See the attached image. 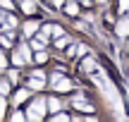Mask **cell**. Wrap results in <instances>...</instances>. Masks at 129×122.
Here are the masks:
<instances>
[{"mask_svg": "<svg viewBox=\"0 0 129 122\" xmlns=\"http://www.w3.org/2000/svg\"><path fill=\"white\" fill-rule=\"evenodd\" d=\"M81 72H84V74H88V77L98 84L101 94L108 98V103H110L112 110H115V117H124V110H122V98H120V94H117L115 84H112V81L108 79V74L101 70V65H98L93 57H86V60H84V65H81Z\"/></svg>", "mask_w": 129, "mask_h": 122, "instance_id": "obj_1", "label": "cell"}, {"mask_svg": "<svg viewBox=\"0 0 129 122\" xmlns=\"http://www.w3.org/2000/svg\"><path fill=\"white\" fill-rule=\"evenodd\" d=\"M46 108H48V103H46L43 98L34 101L31 108H29V113H26V117H29V120H41V117H43V113H46Z\"/></svg>", "mask_w": 129, "mask_h": 122, "instance_id": "obj_2", "label": "cell"}, {"mask_svg": "<svg viewBox=\"0 0 129 122\" xmlns=\"http://www.w3.org/2000/svg\"><path fill=\"white\" fill-rule=\"evenodd\" d=\"M53 86H55V91H69L72 89V81L62 79L60 74H53Z\"/></svg>", "mask_w": 129, "mask_h": 122, "instance_id": "obj_3", "label": "cell"}, {"mask_svg": "<svg viewBox=\"0 0 129 122\" xmlns=\"http://www.w3.org/2000/svg\"><path fill=\"white\" fill-rule=\"evenodd\" d=\"M72 105H74L77 110H84V113H91V110H93V105L88 103V101H84V98H74Z\"/></svg>", "mask_w": 129, "mask_h": 122, "instance_id": "obj_4", "label": "cell"}, {"mask_svg": "<svg viewBox=\"0 0 129 122\" xmlns=\"http://www.w3.org/2000/svg\"><path fill=\"white\" fill-rule=\"evenodd\" d=\"M115 31H117V36H122V38L129 36V19H122V22H117V29H115Z\"/></svg>", "mask_w": 129, "mask_h": 122, "instance_id": "obj_5", "label": "cell"}, {"mask_svg": "<svg viewBox=\"0 0 129 122\" xmlns=\"http://www.w3.org/2000/svg\"><path fill=\"white\" fill-rule=\"evenodd\" d=\"M46 103H48V110H50V113H57V110L62 108V103H60L57 98H48Z\"/></svg>", "mask_w": 129, "mask_h": 122, "instance_id": "obj_6", "label": "cell"}, {"mask_svg": "<svg viewBox=\"0 0 129 122\" xmlns=\"http://www.w3.org/2000/svg\"><path fill=\"white\" fill-rule=\"evenodd\" d=\"M36 29H38L36 22H26V24H24V34H26V36H34V34H36Z\"/></svg>", "mask_w": 129, "mask_h": 122, "instance_id": "obj_7", "label": "cell"}, {"mask_svg": "<svg viewBox=\"0 0 129 122\" xmlns=\"http://www.w3.org/2000/svg\"><path fill=\"white\" fill-rule=\"evenodd\" d=\"M19 55H22V60H24V62L31 60V50H29V46H19Z\"/></svg>", "mask_w": 129, "mask_h": 122, "instance_id": "obj_8", "label": "cell"}, {"mask_svg": "<svg viewBox=\"0 0 129 122\" xmlns=\"http://www.w3.org/2000/svg\"><path fill=\"white\" fill-rule=\"evenodd\" d=\"M29 86H31V89H43V86H46V84H43V77H34V79L31 81H29Z\"/></svg>", "mask_w": 129, "mask_h": 122, "instance_id": "obj_9", "label": "cell"}, {"mask_svg": "<svg viewBox=\"0 0 129 122\" xmlns=\"http://www.w3.org/2000/svg\"><path fill=\"white\" fill-rule=\"evenodd\" d=\"M64 12H67V14H72V17H74V14L79 12V5H77V3L72 0V3H67V5H64Z\"/></svg>", "mask_w": 129, "mask_h": 122, "instance_id": "obj_10", "label": "cell"}, {"mask_svg": "<svg viewBox=\"0 0 129 122\" xmlns=\"http://www.w3.org/2000/svg\"><path fill=\"white\" fill-rule=\"evenodd\" d=\"M22 10H24L26 14H34V10H36V5H34L31 0H24V3H22Z\"/></svg>", "mask_w": 129, "mask_h": 122, "instance_id": "obj_11", "label": "cell"}, {"mask_svg": "<svg viewBox=\"0 0 129 122\" xmlns=\"http://www.w3.org/2000/svg\"><path fill=\"white\" fill-rule=\"evenodd\" d=\"M26 96H29V91H17V94H14V103H22V101H26Z\"/></svg>", "mask_w": 129, "mask_h": 122, "instance_id": "obj_12", "label": "cell"}, {"mask_svg": "<svg viewBox=\"0 0 129 122\" xmlns=\"http://www.w3.org/2000/svg\"><path fill=\"white\" fill-rule=\"evenodd\" d=\"M67 43H69V36H64V34H62V36H57V43H55V46L57 48H64Z\"/></svg>", "mask_w": 129, "mask_h": 122, "instance_id": "obj_13", "label": "cell"}, {"mask_svg": "<svg viewBox=\"0 0 129 122\" xmlns=\"http://www.w3.org/2000/svg\"><path fill=\"white\" fill-rule=\"evenodd\" d=\"M50 34H53V36H62L64 31H62L60 26H55V24H50Z\"/></svg>", "mask_w": 129, "mask_h": 122, "instance_id": "obj_14", "label": "cell"}, {"mask_svg": "<svg viewBox=\"0 0 129 122\" xmlns=\"http://www.w3.org/2000/svg\"><path fill=\"white\" fill-rule=\"evenodd\" d=\"M55 122H69V117H67V115H62L60 110H57V115H55Z\"/></svg>", "mask_w": 129, "mask_h": 122, "instance_id": "obj_15", "label": "cell"}, {"mask_svg": "<svg viewBox=\"0 0 129 122\" xmlns=\"http://www.w3.org/2000/svg\"><path fill=\"white\" fill-rule=\"evenodd\" d=\"M31 48H36V50H43V41H41V38H36V41L31 43Z\"/></svg>", "mask_w": 129, "mask_h": 122, "instance_id": "obj_16", "label": "cell"}, {"mask_svg": "<svg viewBox=\"0 0 129 122\" xmlns=\"http://www.w3.org/2000/svg\"><path fill=\"white\" fill-rule=\"evenodd\" d=\"M46 57H48V55H46L43 50H38V53H36V62H46Z\"/></svg>", "mask_w": 129, "mask_h": 122, "instance_id": "obj_17", "label": "cell"}, {"mask_svg": "<svg viewBox=\"0 0 129 122\" xmlns=\"http://www.w3.org/2000/svg\"><path fill=\"white\" fill-rule=\"evenodd\" d=\"M129 10V0H120V12H127Z\"/></svg>", "mask_w": 129, "mask_h": 122, "instance_id": "obj_18", "label": "cell"}, {"mask_svg": "<svg viewBox=\"0 0 129 122\" xmlns=\"http://www.w3.org/2000/svg\"><path fill=\"white\" fill-rule=\"evenodd\" d=\"M7 89H10L7 81H0V94H7Z\"/></svg>", "mask_w": 129, "mask_h": 122, "instance_id": "obj_19", "label": "cell"}, {"mask_svg": "<svg viewBox=\"0 0 129 122\" xmlns=\"http://www.w3.org/2000/svg\"><path fill=\"white\" fill-rule=\"evenodd\" d=\"M0 5H3L5 10H12V0H0Z\"/></svg>", "mask_w": 129, "mask_h": 122, "instance_id": "obj_20", "label": "cell"}, {"mask_svg": "<svg viewBox=\"0 0 129 122\" xmlns=\"http://www.w3.org/2000/svg\"><path fill=\"white\" fill-rule=\"evenodd\" d=\"M12 120H14V122H22V120H24V115H22V113H14V115H12Z\"/></svg>", "mask_w": 129, "mask_h": 122, "instance_id": "obj_21", "label": "cell"}, {"mask_svg": "<svg viewBox=\"0 0 129 122\" xmlns=\"http://www.w3.org/2000/svg\"><path fill=\"white\" fill-rule=\"evenodd\" d=\"M7 26H17V19H14V17H7Z\"/></svg>", "mask_w": 129, "mask_h": 122, "instance_id": "obj_22", "label": "cell"}, {"mask_svg": "<svg viewBox=\"0 0 129 122\" xmlns=\"http://www.w3.org/2000/svg\"><path fill=\"white\" fill-rule=\"evenodd\" d=\"M3 115H5V101L0 98V117H3Z\"/></svg>", "mask_w": 129, "mask_h": 122, "instance_id": "obj_23", "label": "cell"}, {"mask_svg": "<svg viewBox=\"0 0 129 122\" xmlns=\"http://www.w3.org/2000/svg\"><path fill=\"white\" fill-rule=\"evenodd\" d=\"M5 65H7V60H5V55L0 53V67H5Z\"/></svg>", "mask_w": 129, "mask_h": 122, "instance_id": "obj_24", "label": "cell"}, {"mask_svg": "<svg viewBox=\"0 0 129 122\" xmlns=\"http://www.w3.org/2000/svg\"><path fill=\"white\" fill-rule=\"evenodd\" d=\"M53 3H55V5H57V7H60V5L64 3V0H53Z\"/></svg>", "mask_w": 129, "mask_h": 122, "instance_id": "obj_25", "label": "cell"}, {"mask_svg": "<svg viewBox=\"0 0 129 122\" xmlns=\"http://www.w3.org/2000/svg\"><path fill=\"white\" fill-rule=\"evenodd\" d=\"M0 24H3V12H0Z\"/></svg>", "mask_w": 129, "mask_h": 122, "instance_id": "obj_26", "label": "cell"}]
</instances>
